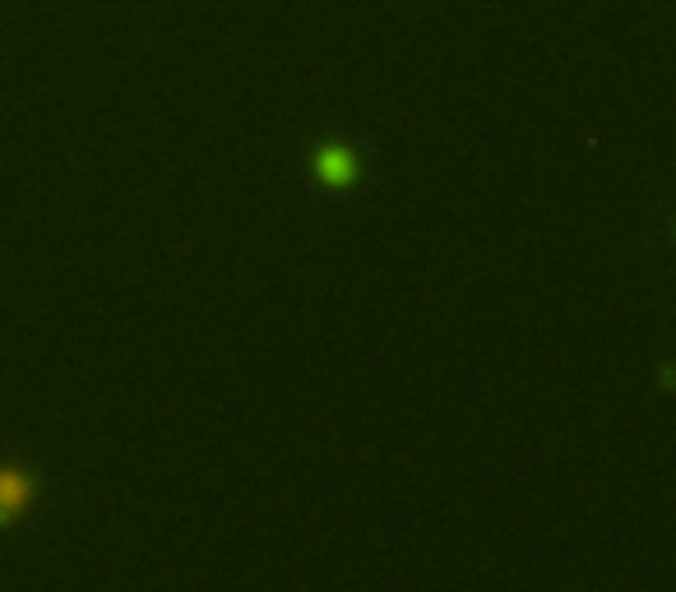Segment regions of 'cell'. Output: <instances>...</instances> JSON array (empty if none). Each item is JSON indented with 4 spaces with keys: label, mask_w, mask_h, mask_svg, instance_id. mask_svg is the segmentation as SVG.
Instances as JSON below:
<instances>
[{
    "label": "cell",
    "mask_w": 676,
    "mask_h": 592,
    "mask_svg": "<svg viewBox=\"0 0 676 592\" xmlns=\"http://www.w3.org/2000/svg\"><path fill=\"white\" fill-rule=\"evenodd\" d=\"M33 499H38V477L24 462H0V528L20 523Z\"/></svg>",
    "instance_id": "2"
},
{
    "label": "cell",
    "mask_w": 676,
    "mask_h": 592,
    "mask_svg": "<svg viewBox=\"0 0 676 592\" xmlns=\"http://www.w3.org/2000/svg\"><path fill=\"white\" fill-rule=\"evenodd\" d=\"M310 172H316V181L324 190H348V185H357V176H361L357 148L339 144V139H324L316 153H310Z\"/></svg>",
    "instance_id": "1"
}]
</instances>
